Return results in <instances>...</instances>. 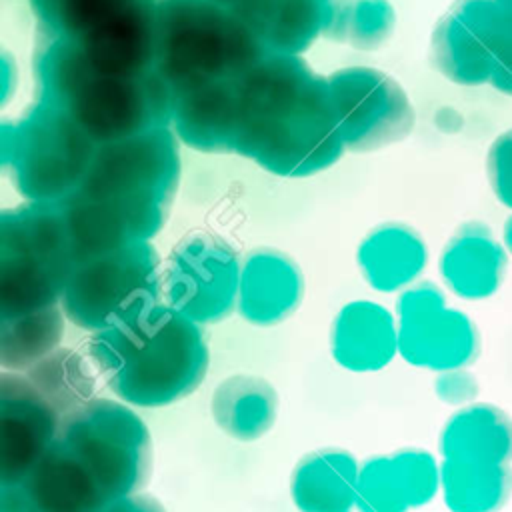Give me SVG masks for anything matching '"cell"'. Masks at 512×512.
Masks as SVG:
<instances>
[{"instance_id": "22", "label": "cell", "mask_w": 512, "mask_h": 512, "mask_svg": "<svg viewBox=\"0 0 512 512\" xmlns=\"http://www.w3.org/2000/svg\"><path fill=\"white\" fill-rule=\"evenodd\" d=\"M434 390L440 400L458 406L474 398L476 382L468 372H464V368L446 370V372H440V376L436 378Z\"/></svg>"}, {"instance_id": "4", "label": "cell", "mask_w": 512, "mask_h": 512, "mask_svg": "<svg viewBox=\"0 0 512 512\" xmlns=\"http://www.w3.org/2000/svg\"><path fill=\"white\" fill-rule=\"evenodd\" d=\"M162 300L160 256L148 240H134L80 258L60 306L70 324L96 334Z\"/></svg>"}, {"instance_id": "24", "label": "cell", "mask_w": 512, "mask_h": 512, "mask_svg": "<svg viewBox=\"0 0 512 512\" xmlns=\"http://www.w3.org/2000/svg\"><path fill=\"white\" fill-rule=\"evenodd\" d=\"M0 512H42L22 484L0 486Z\"/></svg>"}, {"instance_id": "7", "label": "cell", "mask_w": 512, "mask_h": 512, "mask_svg": "<svg viewBox=\"0 0 512 512\" xmlns=\"http://www.w3.org/2000/svg\"><path fill=\"white\" fill-rule=\"evenodd\" d=\"M60 414L24 372L0 376V486L22 484L56 442Z\"/></svg>"}, {"instance_id": "14", "label": "cell", "mask_w": 512, "mask_h": 512, "mask_svg": "<svg viewBox=\"0 0 512 512\" xmlns=\"http://www.w3.org/2000/svg\"><path fill=\"white\" fill-rule=\"evenodd\" d=\"M440 276L460 298L478 300L496 292L504 274V252L490 230L478 222L464 224L444 246Z\"/></svg>"}, {"instance_id": "17", "label": "cell", "mask_w": 512, "mask_h": 512, "mask_svg": "<svg viewBox=\"0 0 512 512\" xmlns=\"http://www.w3.org/2000/svg\"><path fill=\"white\" fill-rule=\"evenodd\" d=\"M440 454L454 462L506 464L512 456V424L494 406H466L442 428Z\"/></svg>"}, {"instance_id": "2", "label": "cell", "mask_w": 512, "mask_h": 512, "mask_svg": "<svg viewBox=\"0 0 512 512\" xmlns=\"http://www.w3.org/2000/svg\"><path fill=\"white\" fill-rule=\"evenodd\" d=\"M64 210L4 214L0 228V318L58 306L76 266Z\"/></svg>"}, {"instance_id": "19", "label": "cell", "mask_w": 512, "mask_h": 512, "mask_svg": "<svg viewBox=\"0 0 512 512\" xmlns=\"http://www.w3.org/2000/svg\"><path fill=\"white\" fill-rule=\"evenodd\" d=\"M510 488L512 476L504 464L440 462V490L452 512H494Z\"/></svg>"}, {"instance_id": "1", "label": "cell", "mask_w": 512, "mask_h": 512, "mask_svg": "<svg viewBox=\"0 0 512 512\" xmlns=\"http://www.w3.org/2000/svg\"><path fill=\"white\" fill-rule=\"evenodd\" d=\"M88 350L114 396L134 408L184 400L210 366L202 326L164 300L96 332Z\"/></svg>"}, {"instance_id": "18", "label": "cell", "mask_w": 512, "mask_h": 512, "mask_svg": "<svg viewBox=\"0 0 512 512\" xmlns=\"http://www.w3.org/2000/svg\"><path fill=\"white\" fill-rule=\"evenodd\" d=\"M66 314L62 306L22 312L0 318V366L8 372H26L60 348Z\"/></svg>"}, {"instance_id": "12", "label": "cell", "mask_w": 512, "mask_h": 512, "mask_svg": "<svg viewBox=\"0 0 512 512\" xmlns=\"http://www.w3.org/2000/svg\"><path fill=\"white\" fill-rule=\"evenodd\" d=\"M428 262L420 234L404 224H382L358 246L356 264L376 292H402L416 284Z\"/></svg>"}, {"instance_id": "9", "label": "cell", "mask_w": 512, "mask_h": 512, "mask_svg": "<svg viewBox=\"0 0 512 512\" xmlns=\"http://www.w3.org/2000/svg\"><path fill=\"white\" fill-rule=\"evenodd\" d=\"M440 490V464L420 448H402L360 464L358 512H408L428 504Z\"/></svg>"}, {"instance_id": "26", "label": "cell", "mask_w": 512, "mask_h": 512, "mask_svg": "<svg viewBox=\"0 0 512 512\" xmlns=\"http://www.w3.org/2000/svg\"><path fill=\"white\" fill-rule=\"evenodd\" d=\"M504 242H506V248L512 252V216L506 220V226H504Z\"/></svg>"}, {"instance_id": "8", "label": "cell", "mask_w": 512, "mask_h": 512, "mask_svg": "<svg viewBox=\"0 0 512 512\" xmlns=\"http://www.w3.org/2000/svg\"><path fill=\"white\" fill-rule=\"evenodd\" d=\"M504 12L494 0H460L444 18L436 54L454 82L478 86L492 80Z\"/></svg>"}, {"instance_id": "15", "label": "cell", "mask_w": 512, "mask_h": 512, "mask_svg": "<svg viewBox=\"0 0 512 512\" xmlns=\"http://www.w3.org/2000/svg\"><path fill=\"white\" fill-rule=\"evenodd\" d=\"M22 486L42 512H104L110 504L58 438Z\"/></svg>"}, {"instance_id": "27", "label": "cell", "mask_w": 512, "mask_h": 512, "mask_svg": "<svg viewBox=\"0 0 512 512\" xmlns=\"http://www.w3.org/2000/svg\"><path fill=\"white\" fill-rule=\"evenodd\" d=\"M504 14H512V0H494Z\"/></svg>"}, {"instance_id": "13", "label": "cell", "mask_w": 512, "mask_h": 512, "mask_svg": "<svg viewBox=\"0 0 512 512\" xmlns=\"http://www.w3.org/2000/svg\"><path fill=\"white\" fill-rule=\"evenodd\" d=\"M360 464L344 448H318L290 474V498L300 512H342L356 504Z\"/></svg>"}, {"instance_id": "11", "label": "cell", "mask_w": 512, "mask_h": 512, "mask_svg": "<svg viewBox=\"0 0 512 512\" xmlns=\"http://www.w3.org/2000/svg\"><path fill=\"white\" fill-rule=\"evenodd\" d=\"M330 354L338 366L366 374L386 368L398 354V320L382 304L352 300L332 320Z\"/></svg>"}, {"instance_id": "6", "label": "cell", "mask_w": 512, "mask_h": 512, "mask_svg": "<svg viewBox=\"0 0 512 512\" xmlns=\"http://www.w3.org/2000/svg\"><path fill=\"white\" fill-rule=\"evenodd\" d=\"M398 354L412 366L436 372L458 370L478 352L472 320L446 304L432 282H416L400 292L396 302Z\"/></svg>"}, {"instance_id": "23", "label": "cell", "mask_w": 512, "mask_h": 512, "mask_svg": "<svg viewBox=\"0 0 512 512\" xmlns=\"http://www.w3.org/2000/svg\"><path fill=\"white\" fill-rule=\"evenodd\" d=\"M490 84L498 92L512 96V14H504V26Z\"/></svg>"}, {"instance_id": "21", "label": "cell", "mask_w": 512, "mask_h": 512, "mask_svg": "<svg viewBox=\"0 0 512 512\" xmlns=\"http://www.w3.org/2000/svg\"><path fill=\"white\" fill-rule=\"evenodd\" d=\"M486 170L496 198L504 206L512 208V128L492 142L486 158Z\"/></svg>"}, {"instance_id": "16", "label": "cell", "mask_w": 512, "mask_h": 512, "mask_svg": "<svg viewBox=\"0 0 512 512\" xmlns=\"http://www.w3.org/2000/svg\"><path fill=\"white\" fill-rule=\"evenodd\" d=\"M278 392L262 376L232 374L212 392L210 414L216 426L238 442H254L268 434L278 418Z\"/></svg>"}, {"instance_id": "5", "label": "cell", "mask_w": 512, "mask_h": 512, "mask_svg": "<svg viewBox=\"0 0 512 512\" xmlns=\"http://www.w3.org/2000/svg\"><path fill=\"white\" fill-rule=\"evenodd\" d=\"M242 260L224 238L198 232L182 238L162 268V294L200 326L228 318L238 306Z\"/></svg>"}, {"instance_id": "20", "label": "cell", "mask_w": 512, "mask_h": 512, "mask_svg": "<svg viewBox=\"0 0 512 512\" xmlns=\"http://www.w3.org/2000/svg\"><path fill=\"white\" fill-rule=\"evenodd\" d=\"M24 374L60 418L94 398V374L88 362L72 348H56Z\"/></svg>"}, {"instance_id": "3", "label": "cell", "mask_w": 512, "mask_h": 512, "mask_svg": "<svg viewBox=\"0 0 512 512\" xmlns=\"http://www.w3.org/2000/svg\"><path fill=\"white\" fill-rule=\"evenodd\" d=\"M58 442L114 502L142 492L152 470V438L140 414L122 400L92 398L60 420Z\"/></svg>"}, {"instance_id": "10", "label": "cell", "mask_w": 512, "mask_h": 512, "mask_svg": "<svg viewBox=\"0 0 512 512\" xmlns=\"http://www.w3.org/2000/svg\"><path fill=\"white\" fill-rule=\"evenodd\" d=\"M304 298V274L278 248H254L242 258L236 312L252 326L268 328L288 320Z\"/></svg>"}, {"instance_id": "28", "label": "cell", "mask_w": 512, "mask_h": 512, "mask_svg": "<svg viewBox=\"0 0 512 512\" xmlns=\"http://www.w3.org/2000/svg\"><path fill=\"white\" fill-rule=\"evenodd\" d=\"M342 512H350V510H342Z\"/></svg>"}, {"instance_id": "25", "label": "cell", "mask_w": 512, "mask_h": 512, "mask_svg": "<svg viewBox=\"0 0 512 512\" xmlns=\"http://www.w3.org/2000/svg\"><path fill=\"white\" fill-rule=\"evenodd\" d=\"M104 512H166L162 502L150 494L136 492L132 496H124L106 506Z\"/></svg>"}]
</instances>
